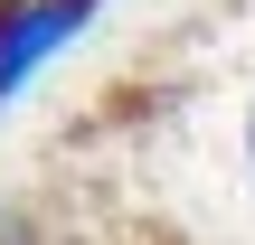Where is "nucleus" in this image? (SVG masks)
Returning a JSON list of instances; mask_svg holds the SVG:
<instances>
[{
	"label": "nucleus",
	"mask_w": 255,
	"mask_h": 245,
	"mask_svg": "<svg viewBox=\"0 0 255 245\" xmlns=\"http://www.w3.org/2000/svg\"><path fill=\"white\" fill-rule=\"evenodd\" d=\"M246 161H255V104H246Z\"/></svg>",
	"instance_id": "nucleus-2"
},
{
	"label": "nucleus",
	"mask_w": 255,
	"mask_h": 245,
	"mask_svg": "<svg viewBox=\"0 0 255 245\" xmlns=\"http://www.w3.org/2000/svg\"><path fill=\"white\" fill-rule=\"evenodd\" d=\"M104 19V0H0V113L28 94V76L47 57H66L85 28Z\"/></svg>",
	"instance_id": "nucleus-1"
}]
</instances>
